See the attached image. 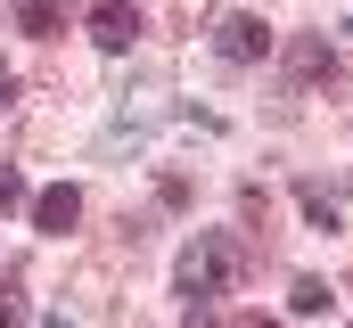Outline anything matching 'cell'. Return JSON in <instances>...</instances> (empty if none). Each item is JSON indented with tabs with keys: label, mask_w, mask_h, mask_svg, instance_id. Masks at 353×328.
<instances>
[{
	"label": "cell",
	"mask_w": 353,
	"mask_h": 328,
	"mask_svg": "<svg viewBox=\"0 0 353 328\" xmlns=\"http://www.w3.org/2000/svg\"><path fill=\"white\" fill-rule=\"evenodd\" d=\"M230 328H279V320H263V312H239V320H230Z\"/></svg>",
	"instance_id": "obj_12"
},
{
	"label": "cell",
	"mask_w": 353,
	"mask_h": 328,
	"mask_svg": "<svg viewBox=\"0 0 353 328\" xmlns=\"http://www.w3.org/2000/svg\"><path fill=\"white\" fill-rule=\"evenodd\" d=\"M239 271H247V254H239V238H230V230H197V238L181 246V263H173V287L189 296V304H214Z\"/></svg>",
	"instance_id": "obj_1"
},
{
	"label": "cell",
	"mask_w": 353,
	"mask_h": 328,
	"mask_svg": "<svg viewBox=\"0 0 353 328\" xmlns=\"http://www.w3.org/2000/svg\"><path fill=\"white\" fill-rule=\"evenodd\" d=\"M288 82H296V90H312V82H337V50H329L321 33H296V41H288Z\"/></svg>",
	"instance_id": "obj_4"
},
{
	"label": "cell",
	"mask_w": 353,
	"mask_h": 328,
	"mask_svg": "<svg viewBox=\"0 0 353 328\" xmlns=\"http://www.w3.org/2000/svg\"><path fill=\"white\" fill-rule=\"evenodd\" d=\"M0 328H25V304H17L8 287H0Z\"/></svg>",
	"instance_id": "obj_10"
},
{
	"label": "cell",
	"mask_w": 353,
	"mask_h": 328,
	"mask_svg": "<svg viewBox=\"0 0 353 328\" xmlns=\"http://www.w3.org/2000/svg\"><path fill=\"white\" fill-rule=\"evenodd\" d=\"M304 214H312V230H337V197L329 189H304Z\"/></svg>",
	"instance_id": "obj_7"
},
{
	"label": "cell",
	"mask_w": 353,
	"mask_h": 328,
	"mask_svg": "<svg viewBox=\"0 0 353 328\" xmlns=\"http://www.w3.org/2000/svg\"><path fill=\"white\" fill-rule=\"evenodd\" d=\"M25 205V181H17V164H0V214H17Z\"/></svg>",
	"instance_id": "obj_9"
},
{
	"label": "cell",
	"mask_w": 353,
	"mask_h": 328,
	"mask_svg": "<svg viewBox=\"0 0 353 328\" xmlns=\"http://www.w3.org/2000/svg\"><path fill=\"white\" fill-rule=\"evenodd\" d=\"M25 205H33V230H41V238H66V230L83 222V189H66V181L41 189V197H25Z\"/></svg>",
	"instance_id": "obj_5"
},
{
	"label": "cell",
	"mask_w": 353,
	"mask_h": 328,
	"mask_svg": "<svg viewBox=\"0 0 353 328\" xmlns=\"http://www.w3.org/2000/svg\"><path fill=\"white\" fill-rule=\"evenodd\" d=\"M181 328H222V320H214V304H189V320H181Z\"/></svg>",
	"instance_id": "obj_11"
},
{
	"label": "cell",
	"mask_w": 353,
	"mask_h": 328,
	"mask_svg": "<svg viewBox=\"0 0 353 328\" xmlns=\"http://www.w3.org/2000/svg\"><path fill=\"white\" fill-rule=\"evenodd\" d=\"M66 17H74V0H17V33H33V41H50Z\"/></svg>",
	"instance_id": "obj_6"
},
{
	"label": "cell",
	"mask_w": 353,
	"mask_h": 328,
	"mask_svg": "<svg viewBox=\"0 0 353 328\" xmlns=\"http://www.w3.org/2000/svg\"><path fill=\"white\" fill-rule=\"evenodd\" d=\"M8 99H17V74H8V66H0V107H8Z\"/></svg>",
	"instance_id": "obj_13"
},
{
	"label": "cell",
	"mask_w": 353,
	"mask_h": 328,
	"mask_svg": "<svg viewBox=\"0 0 353 328\" xmlns=\"http://www.w3.org/2000/svg\"><path fill=\"white\" fill-rule=\"evenodd\" d=\"M288 304H296V312H329V279H296Z\"/></svg>",
	"instance_id": "obj_8"
},
{
	"label": "cell",
	"mask_w": 353,
	"mask_h": 328,
	"mask_svg": "<svg viewBox=\"0 0 353 328\" xmlns=\"http://www.w3.org/2000/svg\"><path fill=\"white\" fill-rule=\"evenodd\" d=\"M83 25H90V41L115 58V50H132V41H140V0H90Z\"/></svg>",
	"instance_id": "obj_2"
},
{
	"label": "cell",
	"mask_w": 353,
	"mask_h": 328,
	"mask_svg": "<svg viewBox=\"0 0 353 328\" xmlns=\"http://www.w3.org/2000/svg\"><path fill=\"white\" fill-rule=\"evenodd\" d=\"M214 58H230V66L271 58V25L263 17H222V25H214Z\"/></svg>",
	"instance_id": "obj_3"
},
{
	"label": "cell",
	"mask_w": 353,
	"mask_h": 328,
	"mask_svg": "<svg viewBox=\"0 0 353 328\" xmlns=\"http://www.w3.org/2000/svg\"><path fill=\"white\" fill-rule=\"evenodd\" d=\"M50 328H66V320H50Z\"/></svg>",
	"instance_id": "obj_14"
}]
</instances>
